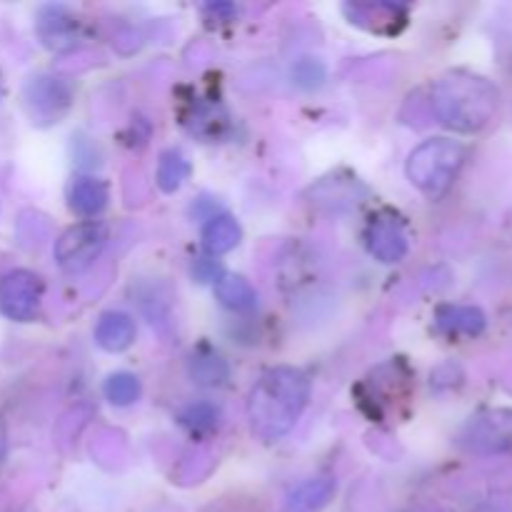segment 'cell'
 Listing matches in <instances>:
<instances>
[{"label":"cell","mask_w":512,"mask_h":512,"mask_svg":"<svg viewBox=\"0 0 512 512\" xmlns=\"http://www.w3.org/2000/svg\"><path fill=\"white\" fill-rule=\"evenodd\" d=\"M310 400V378L298 368L280 365L260 375L248 395V420L265 443H278L295 428Z\"/></svg>","instance_id":"obj_1"},{"label":"cell","mask_w":512,"mask_h":512,"mask_svg":"<svg viewBox=\"0 0 512 512\" xmlns=\"http://www.w3.org/2000/svg\"><path fill=\"white\" fill-rule=\"evenodd\" d=\"M433 108L440 123L455 133H478L498 110V90L468 70H453L433 85Z\"/></svg>","instance_id":"obj_2"},{"label":"cell","mask_w":512,"mask_h":512,"mask_svg":"<svg viewBox=\"0 0 512 512\" xmlns=\"http://www.w3.org/2000/svg\"><path fill=\"white\" fill-rule=\"evenodd\" d=\"M465 145L448 138H430L410 153L405 163L408 180L428 198L438 200L450 190L465 163Z\"/></svg>","instance_id":"obj_3"},{"label":"cell","mask_w":512,"mask_h":512,"mask_svg":"<svg viewBox=\"0 0 512 512\" xmlns=\"http://www.w3.org/2000/svg\"><path fill=\"white\" fill-rule=\"evenodd\" d=\"M105 243H108V228L103 223L95 220L78 223L55 240V260L65 273H83L100 258Z\"/></svg>","instance_id":"obj_4"},{"label":"cell","mask_w":512,"mask_h":512,"mask_svg":"<svg viewBox=\"0 0 512 512\" xmlns=\"http://www.w3.org/2000/svg\"><path fill=\"white\" fill-rule=\"evenodd\" d=\"M43 303V280L30 270H10L0 278V313L15 323L38 318Z\"/></svg>","instance_id":"obj_5"},{"label":"cell","mask_w":512,"mask_h":512,"mask_svg":"<svg viewBox=\"0 0 512 512\" xmlns=\"http://www.w3.org/2000/svg\"><path fill=\"white\" fill-rule=\"evenodd\" d=\"M370 255L385 265L400 263L408 255V233L395 215H375L365 230Z\"/></svg>","instance_id":"obj_6"},{"label":"cell","mask_w":512,"mask_h":512,"mask_svg":"<svg viewBox=\"0 0 512 512\" xmlns=\"http://www.w3.org/2000/svg\"><path fill=\"white\" fill-rule=\"evenodd\" d=\"M25 98H28L33 115L53 123V120H58L60 115L68 110L73 90H70V85L65 83L63 78L43 75V78H33V83L28 85V95H25Z\"/></svg>","instance_id":"obj_7"},{"label":"cell","mask_w":512,"mask_h":512,"mask_svg":"<svg viewBox=\"0 0 512 512\" xmlns=\"http://www.w3.org/2000/svg\"><path fill=\"white\" fill-rule=\"evenodd\" d=\"M38 35L53 50H73L80 43V23L63 5H48L40 10Z\"/></svg>","instance_id":"obj_8"},{"label":"cell","mask_w":512,"mask_h":512,"mask_svg":"<svg viewBox=\"0 0 512 512\" xmlns=\"http://www.w3.org/2000/svg\"><path fill=\"white\" fill-rule=\"evenodd\" d=\"M470 448L495 453V450L512 448V413L498 410L475 420L465 433Z\"/></svg>","instance_id":"obj_9"},{"label":"cell","mask_w":512,"mask_h":512,"mask_svg":"<svg viewBox=\"0 0 512 512\" xmlns=\"http://www.w3.org/2000/svg\"><path fill=\"white\" fill-rule=\"evenodd\" d=\"M135 340V320L125 313H103L95 323V343L105 353H123Z\"/></svg>","instance_id":"obj_10"},{"label":"cell","mask_w":512,"mask_h":512,"mask_svg":"<svg viewBox=\"0 0 512 512\" xmlns=\"http://www.w3.org/2000/svg\"><path fill=\"white\" fill-rule=\"evenodd\" d=\"M70 208L73 213H78L80 218H95V215L103 213L108 208V185L98 178H75V183L70 185Z\"/></svg>","instance_id":"obj_11"},{"label":"cell","mask_w":512,"mask_h":512,"mask_svg":"<svg viewBox=\"0 0 512 512\" xmlns=\"http://www.w3.org/2000/svg\"><path fill=\"white\" fill-rule=\"evenodd\" d=\"M188 373L193 378V383L203 385V388H220L230 378V368L225 363V358L220 353H215L213 348H208V345L195 350L188 363Z\"/></svg>","instance_id":"obj_12"},{"label":"cell","mask_w":512,"mask_h":512,"mask_svg":"<svg viewBox=\"0 0 512 512\" xmlns=\"http://www.w3.org/2000/svg\"><path fill=\"white\" fill-rule=\"evenodd\" d=\"M333 495H335L333 478L305 480L303 485H298V488L288 495L285 512H315L323 508V505H328Z\"/></svg>","instance_id":"obj_13"},{"label":"cell","mask_w":512,"mask_h":512,"mask_svg":"<svg viewBox=\"0 0 512 512\" xmlns=\"http://www.w3.org/2000/svg\"><path fill=\"white\" fill-rule=\"evenodd\" d=\"M243 238V230H240L238 220L230 218V215H218V218H210L203 228V248L210 255H225L235 248Z\"/></svg>","instance_id":"obj_14"},{"label":"cell","mask_w":512,"mask_h":512,"mask_svg":"<svg viewBox=\"0 0 512 512\" xmlns=\"http://www.w3.org/2000/svg\"><path fill=\"white\" fill-rule=\"evenodd\" d=\"M215 295H218V300L225 308L235 310V313H248V310H253L258 305V293L240 275H223L215 283Z\"/></svg>","instance_id":"obj_15"},{"label":"cell","mask_w":512,"mask_h":512,"mask_svg":"<svg viewBox=\"0 0 512 512\" xmlns=\"http://www.w3.org/2000/svg\"><path fill=\"white\" fill-rule=\"evenodd\" d=\"M438 328L450 335H480L485 330V315L478 308H448L438 310Z\"/></svg>","instance_id":"obj_16"},{"label":"cell","mask_w":512,"mask_h":512,"mask_svg":"<svg viewBox=\"0 0 512 512\" xmlns=\"http://www.w3.org/2000/svg\"><path fill=\"white\" fill-rule=\"evenodd\" d=\"M188 175H190L188 158H185L180 150H168V153H163V158H160L158 178L155 180H158L160 190H165V193H175V190L188 180Z\"/></svg>","instance_id":"obj_17"},{"label":"cell","mask_w":512,"mask_h":512,"mask_svg":"<svg viewBox=\"0 0 512 512\" xmlns=\"http://www.w3.org/2000/svg\"><path fill=\"white\" fill-rule=\"evenodd\" d=\"M103 393L110 403L125 408V405H133L140 398L143 388H140V380L133 373H115L105 380Z\"/></svg>","instance_id":"obj_18"},{"label":"cell","mask_w":512,"mask_h":512,"mask_svg":"<svg viewBox=\"0 0 512 512\" xmlns=\"http://www.w3.org/2000/svg\"><path fill=\"white\" fill-rule=\"evenodd\" d=\"M218 420V408H213V405L208 403L190 405V408H185L183 415H180V423L188 430H193V433H210V430L218 428Z\"/></svg>","instance_id":"obj_19"},{"label":"cell","mask_w":512,"mask_h":512,"mask_svg":"<svg viewBox=\"0 0 512 512\" xmlns=\"http://www.w3.org/2000/svg\"><path fill=\"white\" fill-rule=\"evenodd\" d=\"M5 453H8V435H5V425L0 423V460L5 458Z\"/></svg>","instance_id":"obj_20"}]
</instances>
